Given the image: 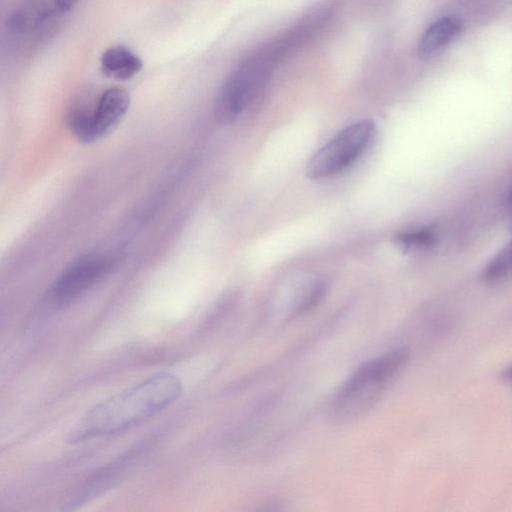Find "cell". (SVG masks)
I'll return each mask as SVG.
<instances>
[{
    "label": "cell",
    "instance_id": "15",
    "mask_svg": "<svg viewBox=\"0 0 512 512\" xmlns=\"http://www.w3.org/2000/svg\"><path fill=\"white\" fill-rule=\"evenodd\" d=\"M509 205L512 208V189H511L510 194H509Z\"/></svg>",
    "mask_w": 512,
    "mask_h": 512
},
{
    "label": "cell",
    "instance_id": "13",
    "mask_svg": "<svg viewBox=\"0 0 512 512\" xmlns=\"http://www.w3.org/2000/svg\"><path fill=\"white\" fill-rule=\"evenodd\" d=\"M325 284L320 281L311 283L297 305V312L304 313L317 305L325 294Z\"/></svg>",
    "mask_w": 512,
    "mask_h": 512
},
{
    "label": "cell",
    "instance_id": "2",
    "mask_svg": "<svg viewBox=\"0 0 512 512\" xmlns=\"http://www.w3.org/2000/svg\"><path fill=\"white\" fill-rule=\"evenodd\" d=\"M410 358L407 347H398L363 363L341 385L330 410L339 419L357 417L370 409L401 374Z\"/></svg>",
    "mask_w": 512,
    "mask_h": 512
},
{
    "label": "cell",
    "instance_id": "7",
    "mask_svg": "<svg viewBox=\"0 0 512 512\" xmlns=\"http://www.w3.org/2000/svg\"><path fill=\"white\" fill-rule=\"evenodd\" d=\"M60 13L55 0H25L10 15L8 27L18 35H29Z\"/></svg>",
    "mask_w": 512,
    "mask_h": 512
},
{
    "label": "cell",
    "instance_id": "8",
    "mask_svg": "<svg viewBox=\"0 0 512 512\" xmlns=\"http://www.w3.org/2000/svg\"><path fill=\"white\" fill-rule=\"evenodd\" d=\"M462 21L459 16L443 17L431 24L420 38L418 55L422 59H429L439 53L460 32Z\"/></svg>",
    "mask_w": 512,
    "mask_h": 512
},
{
    "label": "cell",
    "instance_id": "10",
    "mask_svg": "<svg viewBox=\"0 0 512 512\" xmlns=\"http://www.w3.org/2000/svg\"><path fill=\"white\" fill-rule=\"evenodd\" d=\"M123 464L124 460L122 459L120 462L113 463V465H110L95 474L66 504L65 510H74L113 487L122 473Z\"/></svg>",
    "mask_w": 512,
    "mask_h": 512
},
{
    "label": "cell",
    "instance_id": "3",
    "mask_svg": "<svg viewBox=\"0 0 512 512\" xmlns=\"http://www.w3.org/2000/svg\"><path fill=\"white\" fill-rule=\"evenodd\" d=\"M287 52L284 43L277 39L243 61L229 75L214 104L215 117L220 123H231L242 114Z\"/></svg>",
    "mask_w": 512,
    "mask_h": 512
},
{
    "label": "cell",
    "instance_id": "12",
    "mask_svg": "<svg viewBox=\"0 0 512 512\" xmlns=\"http://www.w3.org/2000/svg\"><path fill=\"white\" fill-rule=\"evenodd\" d=\"M435 242L436 234L428 227L402 232L395 237V243L406 250L425 249Z\"/></svg>",
    "mask_w": 512,
    "mask_h": 512
},
{
    "label": "cell",
    "instance_id": "16",
    "mask_svg": "<svg viewBox=\"0 0 512 512\" xmlns=\"http://www.w3.org/2000/svg\"><path fill=\"white\" fill-rule=\"evenodd\" d=\"M511 230H512V218H511V224H510Z\"/></svg>",
    "mask_w": 512,
    "mask_h": 512
},
{
    "label": "cell",
    "instance_id": "14",
    "mask_svg": "<svg viewBox=\"0 0 512 512\" xmlns=\"http://www.w3.org/2000/svg\"><path fill=\"white\" fill-rule=\"evenodd\" d=\"M501 378L505 382L512 384V363L503 369Z\"/></svg>",
    "mask_w": 512,
    "mask_h": 512
},
{
    "label": "cell",
    "instance_id": "4",
    "mask_svg": "<svg viewBox=\"0 0 512 512\" xmlns=\"http://www.w3.org/2000/svg\"><path fill=\"white\" fill-rule=\"evenodd\" d=\"M374 134L375 124L370 119L347 126L312 155L305 169L307 177L322 179L347 168L367 149Z\"/></svg>",
    "mask_w": 512,
    "mask_h": 512
},
{
    "label": "cell",
    "instance_id": "5",
    "mask_svg": "<svg viewBox=\"0 0 512 512\" xmlns=\"http://www.w3.org/2000/svg\"><path fill=\"white\" fill-rule=\"evenodd\" d=\"M130 105V96L122 88L104 91L93 110L78 107L69 116V126L75 137L91 143L109 134L120 123Z\"/></svg>",
    "mask_w": 512,
    "mask_h": 512
},
{
    "label": "cell",
    "instance_id": "1",
    "mask_svg": "<svg viewBox=\"0 0 512 512\" xmlns=\"http://www.w3.org/2000/svg\"><path fill=\"white\" fill-rule=\"evenodd\" d=\"M182 389L173 373L150 375L92 406L71 428L67 440L80 443L130 430L177 401Z\"/></svg>",
    "mask_w": 512,
    "mask_h": 512
},
{
    "label": "cell",
    "instance_id": "11",
    "mask_svg": "<svg viewBox=\"0 0 512 512\" xmlns=\"http://www.w3.org/2000/svg\"><path fill=\"white\" fill-rule=\"evenodd\" d=\"M512 272V241L508 243L484 269L483 277L487 282H496Z\"/></svg>",
    "mask_w": 512,
    "mask_h": 512
},
{
    "label": "cell",
    "instance_id": "6",
    "mask_svg": "<svg viewBox=\"0 0 512 512\" xmlns=\"http://www.w3.org/2000/svg\"><path fill=\"white\" fill-rule=\"evenodd\" d=\"M116 259L108 254L93 253L73 261L51 285L47 301L56 308L64 307L105 278Z\"/></svg>",
    "mask_w": 512,
    "mask_h": 512
},
{
    "label": "cell",
    "instance_id": "9",
    "mask_svg": "<svg viewBox=\"0 0 512 512\" xmlns=\"http://www.w3.org/2000/svg\"><path fill=\"white\" fill-rule=\"evenodd\" d=\"M103 73L117 80H127L136 75L143 66L141 58L124 45L106 49L100 59Z\"/></svg>",
    "mask_w": 512,
    "mask_h": 512
}]
</instances>
